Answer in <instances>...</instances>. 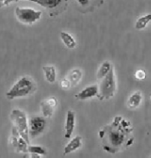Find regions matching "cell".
I'll return each instance as SVG.
<instances>
[{"mask_svg": "<svg viewBox=\"0 0 151 158\" xmlns=\"http://www.w3.org/2000/svg\"><path fill=\"white\" fill-rule=\"evenodd\" d=\"M11 119L13 121V127H15L19 135L28 143L29 142V130L27 118L24 111L19 109H14L11 113Z\"/></svg>", "mask_w": 151, "mask_h": 158, "instance_id": "cell-3", "label": "cell"}, {"mask_svg": "<svg viewBox=\"0 0 151 158\" xmlns=\"http://www.w3.org/2000/svg\"><path fill=\"white\" fill-rule=\"evenodd\" d=\"M94 96H99V87L97 85H91L82 89L81 92L76 94L75 98L78 100H86Z\"/></svg>", "mask_w": 151, "mask_h": 158, "instance_id": "cell-8", "label": "cell"}, {"mask_svg": "<svg viewBox=\"0 0 151 158\" xmlns=\"http://www.w3.org/2000/svg\"><path fill=\"white\" fill-rule=\"evenodd\" d=\"M82 146V137L76 136L70 141L67 145L64 148V155H67L69 153L75 151L78 148H80Z\"/></svg>", "mask_w": 151, "mask_h": 158, "instance_id": "cell-12", "label": "cell"}, {"mask_svg": "<svg viewBox=\"0 0 151 158\" xmlns=\"http://www.w3.org/2000/svg\"><path fill=\"white\" fill-rule=\"evenodd\" d=\"M134 77L138 81H143V80H145V78H146V72L142 69L137 70L134 73Z\"/></svg>", "mask_w": 151, "mask_h": 158, "instance_id": "cell-21", "label": "cell"}, {"mask_svg": "<svg viewBox=\"0 0 151 158\" xmlns=\"http://www.w3.org/2000/svg\"><path fill=\"white\" fill-rule=\"evenodd\" d=\"M28 143L23 139L21 136L19 137V141H18V145H17V151L19 153H26L28 151Z\"/></svg>", "mask_w": 151, "mask_h": 158, "instance_id": "cell-19", "label": "cell"}, {"mask_svg": "<svg viewBox=\"0 0 151 158\" xmlns=\"http://www.w3.org/2000/svg\"><path fill=\"white\" fill-rule=\"evenodd\" d=\"M46 127L45 117L41 116H31L28 120V130L29 137L36 138L42 133H44Z\"/></svg>", "mask_w": 151, "mask_h": 158, "instance_id": "cell-6", "label": "cell"}, {"mask_svg": "<svg viewBox=\"0 0 151 158\" xmlns=\"http://www.w3.org/2000/svg\"><path fill=\"white\" fill-rule=\"evenodd\" d=\"M57 101L55 96H50L44 102H41V110L43 116L45 118H50L55 110V108L57 107Z\"/></svg>", "mask_w": 151, "mask_h": 158, "instance_id": "cell-7", "label": "cell"}, {"mask_svg": "<svg viewBox=\"0 0 151 158\" xmlns=\"http://www.w3.org/2000/svg\"><path fill=\"white\" fill-rule=\"evenodd\" d=\"M36 84L32 80L30 77L22 76L19 77V79L16 81L9 91L6 92V97L10 100H13L14 98L24 97L27 95H29L36 92Z\"/></svg>", "mask_w": 151, "mask_h": 158, "instance_id": "cell-2", "label": "cell"}, {"mask_svg": "<svg viewBox=\"0 0 151 158\" xmlns=\"http://www.w3.org/2000/svg\"><path fill=\"white\" fill-rule=\"evenodd\" d=\"M112 67H113V65L110 61H104L98 68L97 73H96L97 80H99V81L103 80L110 73V71L112 69Z\"/></svg>", "mask_w": 151, "mask_h": 158, "instance_id": "cell-14", "label": "cell"}, {"mask_svg": "<svg viewBox=\"0 0 151 158\" xmlns=\"http://www.w3.org/2000/svg\"><path fill=\"white\" fill-rule=\"evenodd\" d=\"M130 123L128 121L122 119L121 117H116L114 119V123L108 127L106 130H102L100 132L101 138L103 136L107 137V141L109 146L106 147L104 149H107L109 151L114 152L116 148H120L123 145L126 133H128Z\"/></svg>", "mask_w": 151, "mask_h": 158, "instance_id": "cell-1", "label": "cell"}, {"mask_svg": "<svg viewBox=\"0 0 151 158\" xmlns=\"http://www.w3.org/2000/svg\"><path fill=\"white\" fill-rule=\"evenodd\" d=\"M141 102H142V94L140 91H136L129 96L127 100V106L132 110L137 109L141 104Z\"/></svg>", "mask_w": 151, "mask_h": 158, "instance_id": "cell-11", "label": "cell"}, {"mask_svg": "<svg viewBox=\"0 0 151 158\" xmlns=\"http://www.w3.org/2000/svg\"><path fill=\"white\" fill-rule=\"evenodd\" d=\"M45 79L49 83H54L57 79V71L54 65H45L43 67Z\"/></svg>", "mask_w": 151, "mask_h": 158, "instance_id": "cell-13", "label": "cell"}, {"mask_svg": "<svg viewBox=\"0 0 151 158\" xmlns=\"http://www.w3.org/2000/svg\"><path fill=\"white\" fill-rule=\"evenodd\" d=\"M67 78L69 79L70 81H71V83H72V86H73V87H74V86H76L78 83L81 81V80H82V70L78 69V68L72 70V71L70 72L69 75H68Z\"/></svg>", "mask_w": 151, "mask_h": 158, "instance_id": "cell-17", "label": "cell"}, {"mask_svg": "<svg viewBox=\"0 0 151 158\" xmlns=\"http://www.w3.org/2000/svg\"><path fill=\"white\" fill-rule=\"evenodd\" d=\"M15 14L19 22L26 25H31L36 20L41 19L43 13L40 11H36L31 8L17 7L15 9Z\"/></svg>", "mask_w": 151, "mask_h": 158, "instance_id": "cell-5", "label": "cell"}, {"mask_svg": "<svg viewBox=\"0 0 151 158\" xmlns=\"http://www.w3.org/2000/svg\"><path fill=\"white\" fill-rule=\"evenodd\" d=\"M60 37H61V40L64 43V44L65 45L68 49H74L77 45V43H76L75 39L73 38V36L72 35H70L69 33L67 32H61L60 33Z\"/></svg>", "mask_w": 151, "mask_h": 158, "instance_id": "cell-15", "label": "cell"}, {"mask_svg": "<svg viewBox=\"0 0 151 158\" xmlns=\"http://www.w3.org/2000/svg\"><path fill=\"white\" fill-rule=\"evenodd\" d=\"M40 156H41V155H38V154H31L29 158H41Z\"/></svg>", "mask_w": 151, "mask_h": 158, "instance_id": "cell-23", "label": "cell"}, {"mask_svg": "<svg viewBox=\"0 0 151 158\" xmlns=\"http://www.w3.org/2000/svg\"><path fill=\"white\" fill-rule=\"evenodd\" d=\"M60 87H61V89H69L71 87H73L72 86V83L70 81V80L66 77V78H64L63 80L61 81V82H60Z\"/></svg>", "mask_w": 151, "mask_h": 158, "instance_id": "cell-22", "label": "cell"}, {"mask_svg": "<svg viewBox=\"0 0 151 158\" xmlns=\"http://www.w3.org/2000/svg\"><path fill=\"white\" fill-rule=\"evenodd\" d=\"M116 79H115V73L114 67L110 71V73L105 76L103 80H101L100 86H99V96L100 100L103 99H110L113 97L116 92Z\"/></svg>", "mask_w": 151, "mask_h": 158, "instance_id": "cell-4", "label": "cell"}, {"mask_svg": "<svg viewBox=\"0 0 151 158\" xmlns=\"http://www.w3.org/2000/svg\"><path fill=\"white\" fill-rule=\"evenodd\" d=\"M151 21V13L146 14L144 16L141 17L137 19L136 23H135V28L137 30H142L147 27V25Z\"/></svg>", "mask_w": 151, "mask_h": 158, "instance_id": "cell-18", "label": "cell"}, {"mask_svg": "<svg viewBox=\"0 0 151 158\" xmlns=\"http://www.w3.org/2000/svg\"><path fill=\"white\" fill-rule=\"evenodd\" d=\"M77 5L80 7L82 13H88L93 11L96 6H99L101 4L99 1L103 0H75Z\"/></svg>", "mask_w": 151, "mask_h": 158, "instance_id": "cell-10", "label": "cell"}, {"mask_svg": "<svg viewBox=\"0 0 151 158\" xmlns=\"http://www.w3.org/2000/svg\"><path fill=\"white\" fill-rule=\"evenodd\" d=\"M150 100H151V95H150Z\"/></svg>", "mask_w": 151, "mask_h": 158, "instance_id": "cell-24", "label": "cell"}, {"mask_svg": "<svg viewBox=\"0 0 151 158\" xmlns=\"http://www.w3.org/2000/svg\"><path fill=\"white\" fill-rule=\"evenodd\" d=\"M75 127V113L73 110H68L66 114V121H65V138L69 139L73 133Z\"/></svg>", "mask_w": 151, "mask_h": 158, "instance_id": "cell-9", "label": "cell"}, {"mask_svg": "<svg viewBox=\"0 0 151 158\" xmlns=\"http://www.w3.org/2000/svg\"><path fill=\"white\" fill-rule=\"evenodd\" d=\"M13 1H19V0H13ZM24 1L35 2L39 6L44 7V8H49V9L57 7L62 2V0H24Z\"/></svg>", "mask_w": 151, "mask_h": 158, "instance_id": "cell-16", "label": "cell"}, {"mask_svg": "<svg viewBox=\"0 0 151 158\" xmlns=\"http://www.w3.org/2000/svg\"><path fill=\"white\" fill-rule=\"evenodd\" d=\"M28 152L31 154H38L43 156L46 154V150L40 146H28Z\"/></svg>", "mask_w": 151, "mask_h": 158, "instance_id": "cell-20", "label": "cell"}]
</instances>
